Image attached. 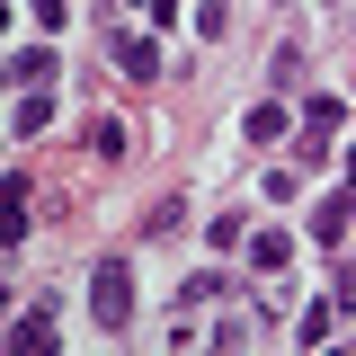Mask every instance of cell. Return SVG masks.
Masks as SVG:
<instances>
[{"label": "cell", "instance_id": "6da1fadb", "mask_svg": "<svg viewBox=\"0 0 356 356\" xmlns=\"http://www.w3.org/2000/svg\"><path fill=\"white\" fill-rule=\"evenodd\" d=\"M89 321H98V330H125V321H134V267L125 259H98V267H89Z\"/></svg>", "mask_w": 356, "mask_h": 356}, {"label": "cell", "instance_id": "7a4b0ae2", "mask_svg": "<svg viewBox=\"0 0 356 356\" xmlns=\"http://www.w3.org/2000/svg\"><path fill=\"white\" fill-rule=\"evenodd\" d=\"M303 232L321 241V250H339V241L356 232V187H339V196H321V205L303 214Z\"/></svg>", "mask_w": 356, "mask_h": 356}, {"label": "cell", "instance_id": "3957f363", "mask_svg": "<svg viewBox=\"0 0 356 356\" xmlns=\"http://www.w3.org/2000/svg\"><path fill=\"white\" fill-rule=\"evenodd\" d=\"M107 54H116V72H125V81H161V44L143 36V27H116Z\"/></svg>", "mask_w": 356, "mask_h": 356}, {"label": "cell", "instance_id": "277c9868", "mask_svg": "<svg viewBox=\"0 0 356 356\" xmlns=\"http://www.w3.org/2000/svg\"><path fill=\"white\" fill-rule=\"evenodd\" d=\"M54 72H63L54 44H18V54H9V81H18V89H54Z\"/></svg>", "mask_w": 356, "mask_h": 356}, {"label": "cell", "instance_id": "5b68a950", "mask_svg": "<svg viewBox=\"0 0 356 356\" xmlns=\"http://www.w3.org/2000/svg\"><path fill=\"white\" fill-rule=\"evenodd\" d=\"M9 339H18V348H27V356H54V339H63V330H54V303H36V312H18V330H9Z\"/></svg>", "mask_w": 356, "mask_h": 356}, {"label": "cell", "instance_id": "8992f818", "mask_svg": "<svg viewBox=\"0 0 356 356\" xmlns=\"http://www.w3.org/2000/svg\"><path fill=\"white\" fill-rule=\"evenodd\" d=\"M9 125H18V143H36V134L54 125V98H44V89H18V107H9Z\"/></svg>", "mask_w": 356, "mask_h": 356}, {"label": "cell", "instance_id": "52a82bcc", "mask_svg": "<svg viewBox=\"0 0 356 356\" xmlns=\"http://www.w3.org/2000/svg\"><path fill=\"white\" fill-rule=\"evenodd\" d=\"M89 152H98V161H125V125H116V116H107V107H98V116H89Z\"/></svg>", "mask_w": 356, "mask_h": 356}, {"label": "cell", "instance_id": "ba28073f", "mask_svg": "<svg viewBox=\"0 0 356 356\" xmlns=\"http://www.w3.org/2000/svg\"><path fill=\"white\" fill-rule=\"evenodd\" d=\"M222 294H232V276H222V267H196V276L178 285V303H222Z\"/></svg>", "mask_w": 356, "mask_h": 356}, {"label": "cell", "instance_id": "9c48e42d", "mask_svg": "<svg viewBox=\"0 0 356 356\" xmlns=\"http://www.w3.org/2000/svg\"><path fill=\"white\" fill-rule=\"evenodd\" d=\"M285 259H294V241H285V232H250V267H267V276H276Z\"/></svg>", "mask_w": 356, "mask_h": 356}, {"label": "cell", "instance_id": "30bf717a", "mask_svg": "<svg viewBox=\"0 0 356 356\" xmlns=\"http://www.w3.org/2000/svg\"><path fill=\"white\" fill-rule=\"evenodd\" d=\"M285 125H294V116L267 98V107H250V125H241V134H250V143H285Z\"/></svg>", "mask_w": 356, "mask_h": 356}, {"label": "cell", "instance_id": "8fae6325", "mask_svg": "<svg viewBox=\"0 0 356 356\" xmlns=\"http://www.w3.org/2000/svg\"><path fill=\"white\" fill-rule=\"evenodd\" d=\"M339 116H348L339 98H303V134H339Z\"/></svg>", "mask_w": 356, "mask_h": 356}, {"label": "cell", "instance_id": "7c38bea8", "mask_svg": "<svg viewBox=\"0 0 356 356\" xmlns=\"http://www.w3.org/2000/svg\"><path fill=\"white\" fill-rule=\"evenodd\" d=\"M330 330H339V303H312V312H303V339H312V348H330Z\"/></svg>", "mask_w": 356, "mask_h": 356}, {"label": "cell", "instance_id": "4fadbf2b", "mask_svg": "<svg viewBox=\"0 0 356 356\" xmlns=\"http://www.w3.org/2000/svg\"><path fill=\"white\" fill-rule=\"evenodd\" d=\"M267 81H276V89H294V81H303V44H276V72H267Z\"/></svg>", "mask_w": 356, "mask_h": 356}, {"label": "cell", "instance_id": "5bb4252c", "mask_svg": "<svg viewBox=\"0 0 356 356\" xmlns=\"http://www.w3.org/2000/svg\"><path fill=\"white\" fill-rule=\"evenodd\" d=\"M232 27V0H196V36H222Z\"/></svg>", "mask_w": 356, "mask_h": 356}, {"label": "cell", "instance_id": "9a60e30c", "mask_svg": "<svg viewBox=\"0 0 356 356\" xmlns=\"http://www.w3.org/2000/svg\"><path fill=\"white\" fill-rule=\"evenodd\" d=\"M330 303H339V312H356V267H339V276H330Z\"/></svg>", "mask_w": 356, "mask_h": 356}, {"label": "cell", "instance_id": "2e32d148", "mask_svg": "<svg viewBox=\"0 0 356 356\" xmlns=\"http://www.w3.org/2000/svg\"><path fill=\"white\" fill-rule=\"evenodd\" d=\"M63 18H72V0H36V27H44V36H54Z\"/></svg>", "mask_w": 356, "mask_h": 356}, {"label": "cell", "instance_id": "e0dca14e", "mask_svg": "<svg viewBox=\"0 0 356 356\" xmlns=\"http://www.w3.org/2000/svg\"><path fill=\"white\" fill-rule=\"evenodd\" d=\"M152 9V27H178V0H143Z\"/></svg>", "mask_w": 356, "mask_h": 356}, {"label": "cell", "instance_id": "ac0fdd59", "mask_svg": "<svg viewBox=\"0 0 356 356\" xmlns=\"http://www.w3.org/2000/svg\"><path fill=\"white\" fill-rule=\"evenodd\" d=\"M339 178H348V187H356V152H348V170H339Z\"/></svg>", "mask_w": 356, "mask_h": 356}]
</instances>
